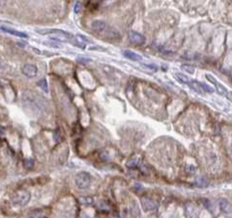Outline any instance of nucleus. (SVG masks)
<instances>
[{"label": "nucleus", "mask_w": 232, "mask_h": 218, "mask_svg": "<svg viewBox=\"0 0 232 218\" xmlns=\"http://www.w3.org/2000/svg\"><path fill=\"white\" fill-rule=\"evenodd\" d=\"M42 98L34 92H26L22 95V102L26 109L39 115L44 110L46 107L44 100Z\"/></svg>", "instance_id": "nucleus-1"}, {"label": "nucleus", "mask_w": 232, "mask_h": 218, "mask_svg": "<svg viewBox=\"0 0 232 218\" xmlns=\"http://www.w3.org/2000/svg\"><path fill=\"white\" fill-rule=\"evenodd\" d=\"M37 31L42 35H51L50 38H51V40L54 41H58V42H66L67 40H70L73 38V36H72V34H70V33L61 30V29H43L37 30Z\"/></svg>", "instance_id": "nucleus-2"}, {"label": "nucleus", "mask_w": 232, "mask_h": 218, "mask_svg": "<svg viewBox=\"0 0 232 218\" xmlns=\"http://www.w3.org/2000/svg\"><path fill=\"white\" fill-rule=\"evenodd\" d=\"M31 199V194L26 190L16 191L12 197V203L16 206L23 207L28 204Z\"/></svg>", "instance_id": "nucleus-3"}, {"label": "nucleus", "mask_w": 232, "mask_h": 218, "mask_svg": "<svg viewBox=\"0 0 232 218\" xmlns=\"http://www.w3.org/2000/svg\"><path fill=\"white\" fill-rule=\"evenodd\" d=\"M75 184L79 189H87L91 184L90 175L87 172H79L75 177Z\"/></svg>", "instance_id": "nucleus-4"}, {"label": "nucleus", "mask_w": 232, "mask_h": 218, "mask_svg": "<svg viewBox=\"0 0 232 218\" xmlns=\"http://www.w3.org/2000/svg\"><path fill=\"white\" fill-rule=\"evenodd\" d=\"M205 77L207 79V80H209L211 83H212L213 85H214L215 88H216L218 94H219L220 95L222 96H226V97H228V99L229 97L230 100H231V92H229V90H228V89H226L224 85H222L220 82H219L216 79V78L213 77L212 75H211V74H206Z\"/></svg>", "instance_id": "nucleus-5"}, {"label": "nucleus", "mask_w": 232, "mask_h": 218, "mask_svg": "<svg viewBox=\"0 0 232 218\" xmlns=\"http://www.w3.org/2000/svg\"><path fill=\"white\" fill-rule=\"evenodd\" d=\"M128 38L131 43L137 45H143L146 42V37L141 33L135 31H129Z\"/></svg>", "instance_id": "nucleus-6"}, {"label": "nucleus", "mask_w": 232, "mask_h": 218, "mask_svg": "<svg viewBox=\"0 0 232 218\" xmlns=\"http://www.w3.org/2000/svg\"><path fill=\"white\" fill-rule=\"evenodd\" d=\"M22 73L26 77L29 78H32L37 76V67L35 65L31 64H26L22 67Z\"/></svg>", "instance_id": "nucleus-7"}, {"label": "nucleus", "mask_w": 232, "mask_h": 218, "mask_svg": "<svg viewBox=\"0 0 232 218\" xmlns=\"http://www.w3.org/2000/svg\"><path fill=\"white\" fill-rule=\"evenodd\" d=\"M0 31H4V32L8 33V34L14 35V36H16V37H22V38H27L28 37V35L26 34V33L22 32V31H17L16 30V29H12V28L4 27V26H0Z\"/></svg>", "instance_id": "nucleus-8"}, {"label": "nucleus", "mask_w": 232, "mask_h": 218, "mask_svg": "<svg viewBox=\"0 0 232 218\" xmlns=\"http://www.w3.org/2000/svg\"><path fill=\"white\" fill-rule=\"evenodd\" d=\"M142 206L146 211H151L155 210L157 208V204L154 201L148 198H143L142 200Z\"/></svg>", "instance_id": "nucleus-9"}, {"label": "nucleus", "mask_w": 232, "mask_h": 218, "mask_svg": "<svg viewBox=\"0 0 232 218\" xmlns=\"http://www.w3.org/2000/svg\"><path fill=\"white\" fill-rule=\"evenodd\" d=\"M123 55L126 58L134 61H140L143 59L142 55L134 52L132 51H130V50H124L123 51Z\"/></svg>", "instance_id": "nucleus-10"}, {"label": "nucleus", "mask_w": 232, "mask_h": 218, "mask_svg": "<svg viewBox=\"0 0 232 218\" xmlns=\"http://www.w3.org/2000/svg\"><path fill=\"white\" fill-rule=\"evenodd\" d=\"M188 86L190 87L191 89H192L193 90L195 91L196 93L199 94H204V90L202 89L201 85H200V82L196 81V80H194V79H191L190 82H189Z\"/></svg>", "instance_id": "nucleus-11"}, {"label": "nucleus", "mask_w": 232, "mask_h": 218, "mask_svg": "<svg viewBox=\"0 0 232 218\" xmlns=\"http://www.w3.org/2000/svg\"><path fill=\"white\" fill-rule=\"evenodd\" d=\"M92 28L95 31H103L106 28V22L102 20H95L92 23Z\"/></svg>", "instance_id": "nucleus-12"}, {"label": "nucleus", "mask_w": 232, "mask_h": 218, "mask_svg": "<svg viewBox=\"0 0 232 218\" xmlns=\"http://www.w3.org/2000/svg\"><path fill=\"white\" fill-rule=\"evenodd\" d=\"M175 77L180 83L184 84V85H189V82H190L191 80V79H189L187 76H186L185 74H184L183 73H181V72L176 73Z\"/></svg>", "instance_id": "nucleus-13"}, {"label": "nucleus", "mask_w": 232, "mask_h": 218, "mask_svg": "<svg viewBox=\"0 0 232 218\" xmlns=\"http://www.w3.org/2000/svg\"><path fill=\"white\" fill-rule=\"evenodd\" d=\"M140 162L141 160L139 157H132L128 160L127 163H126V165H127V167H129V168H134V167H137L140 164Z\"/></svg>", "instance_id": "nucleus-14"}, {"label": "nucleus", "mask_w": 232, "mask_h": 218, "mask_svg": "<svg viewBox=\"0 0 232 218\" xmlns=\"http://www.w3.org/2000/svg\"><path fill=\"white\" fill-rule=\"evenodd\" d=\"M75 39L78 43H79L80 44H83V45L84 44H87L92 42L88 37L84 36L82 34H77L75 37Z\"/></svg>", "instance_id": "nucleus-15"}, {"label": "nucleus", "mask_w": 232, "mask_h": 218, "mask_svg": "<svg viewBox=\"0 0 232 218\" xmlns=\"http://www.w3.org/2000/svg\"><path fill=\"white\" fill-rule=\"evenodd\" d=\"M37 85H38V86L40 87L45 93L49 92V87H48L47 81H46L45 78H43V79H40V81L38 82V83H37Z\"/></svg>", "instance_id": "nucleus-16"}, {"label": "nucleus", "mask_w": 232, "mask_h": 218, "mask_svg": "<svg viewBox=\"0 0 232 218\" xmlns=\"http://www.w3.org/2000/svg\"><path fill=\"white\" fill-rule=\"evenodd\" d=\"M79 201L81 204L82 205H92L93 202H94V200L92 197H80L79 198Z\"/></svg>", "instance_id": "nucleus-17"}, {"label": "nucleus", "mask_w": 232, "mask_h": 218, "mask_svg": "<svg viewBox=\"0 0 232 218\" xmlns=\"http://www.w3.org/2000/svg\"><path fill=\"white\" fill-rule=\"evenodd\" d=\"M220 207L222 208V211H224L226 213H228L230 210H229V204L227 201L225 200H223L220 202Z\"/></svg>", "instance_id": "nucleus-18"}, {"label": "nucleus", "mask_w": 232, "mask_h": 218, "mask_svg": "<svg viewBox=\"0 0 232 218\" xmlns=\"http://www.w3.org/2000/svg\"><path fill=\"white\" fill-rule=\"evenodd\" d=\"M200 85H201V87L202 89L204 90V92H207L208 93L214 92V89H213V87H211V86H209V85H207V83L200 82Z\"/></svg>", "instance_id": "nucleus-19"}, {"label": "nucleus", "mask_w": 232, "mask_h": 218, "mask_svg": "<svg viewBox=\"0 0 232 218\" xmlns=\"http://www.w3.org/2000/svg\"><path fill=\"white\" fill-rule=\"evenodd\" d=\"M181 68L185 71V72H188L189 74H194L195 72V69L194 67L191 66L189 64H183L181 66Z\"/></svg>", "instance_id": "nucleus-20"}, {"label": "nucleus", "mask_w": 232, "mask_h": 218, "mask_svg": "<svg viewBox=\"0 0 232 218\" xmlns=\"http://www.w3.org/2000/svg\"><path fill=\"white\" fill-rule=\"evenodd\" d=\"M197 185L198 187H205V186L207 185V182L205 179L204 178H199L197 182H196Z\"/></svg>", "instance_id": "nucleus-21"}, {"label": "nucleus", "mask_w": 232, "mask_h": 218, "mask_svg": "<svg viewBox=\"0 0 232 218\" xmlns=\"http://www.w3.org/2000/svg\"><path fill=\"white\" fill-rule=\"evenodd\" d=\"M81 4L80 2H77L74 5V11L75 13H78L81 11Z\"/></svg>", "instance_id": "nucleus-22"}, {"label": "nucleus", "mask_w": 232, "mask_h": 218, "mask_svg": "<svg viewBox=\"0 0 232 218\" xmlns=\"http://www.w3.org/2000/svg\"><path fill=\"white\" fill-rule=\"evenodd\" d=\"M77 61L81 63H88L92 60L89 58H86V57H78Z\"/></svg>", "instance_id": "nucleus-23"}]
</instances>
